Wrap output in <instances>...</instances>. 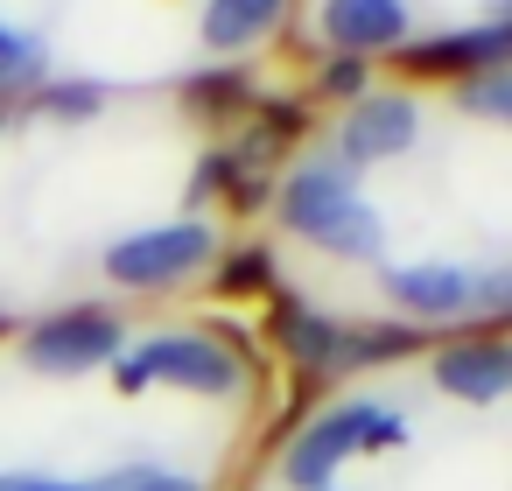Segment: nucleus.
I'll list each match as a JSON object with an SVG mask.
<instances>
[{
	"mask_svg": "<svg viewBox=\"0 0 512 491\" xmlns=\"http://www.w3.org/2000/svg\"><path fill=\"white\" fill-rule=\"evenodd\" d=\"M0 491H92V484H64V477H43V470H0Z\"/></svg>",
	"mask_w": 512,
	"mask_h": 491,
	"instance_id": "19",
	"label": "nucleus"
},
{
	"mask_svg": "<svg viewBox=\"0 0 512 491\" xmlns=\"http://www.w3.org/2000/svg\"><path fill=\"white\" fill-rule=\"evenodd\" d=\"M288 15V0H204V50H253L260 36H274Z\"/></svg>",
	"mask_w": 512,
	"mask_h": 491,
	"instance_id": "11",
	"label": "nucleus"
},
{
	"mask_svg": "<svg viewBox=\"0 0 512 491\" xmlns=\"http://www.w3.org/2000/svg\"><path fill=\"white\" fill-rule=\"evenodd\" d=\"M330 491H337V484H330Z\"/></svg>",
	"mask_w": 512,
	"mask_h": 491,
	"instance_id": "21",
	"label": "nucleus"
},
{
	"mask_svg": "<svg viewBox=\"0 0 512 491\" xmlns=\"http://www.w3.org/2000/svg\"><path fill=\"white\" fill-rule=\"evenodd\" d=\"M400 442H407V421H400L386 400H337L330 414H316V421L288 442L281 477H288V491H330L351 456H365V449H400Z\"/></svg>",
	"mask_w": 512,
	"mask_h": 491,
	"instance_id": "2",
	"label": "nucleus"
},
{
	"mask_svg": "<svg viewBox=\"0 0 512 491\" xmlns=\"http://www.w3.org/2000/svg\"><path fill=\"white\" fill-rule=\"evenodd\" d=\"M92 491H197V477H183V470H162V463H127V470L99 477Z\"/></svg>",
	"mask_w": 512,
	"mask_h": 491,
	"instance_id": "16",
	"label": "nucleus"
},
{
	"mask_svg": "<svg viewBox=\"0 0 512 491\" xmlns=\"http://www.w3.org/2000/svg\"><path fill=\"white\" fill-rule=\"evenodd\" d=\"M281 344L302 358V365H344V344H351V323H330L316 316L309 302H281Z\"/></svg>",
	"mask_w": 512,
	"mask_h": 491,
	"instance_id": "12",
	"label": "nucleus"
},
{
	"mask_svg": "<svg viewBox=\"0 0 512 491\" xmlns=\"http://www.w3.org/2000/svg\"><path fill=\"white\" fill-rule=\"evenodd\" d=\"M281 225L337 260H379L386 253V225L379 211L358 197V176L344 162H302L281 176V197H274Z\"/></svg>",
	"mask_w": 512,
	"mask_h": 491,
	"instance_id": "1",
	"label": "nucleus"
},
{
	"mask_svg": "<svg viewBox=\"0 0 512 491\" xmlns=\"http://www.w3.org/2000/svg\"><path fill=\"white\" fill-rule=\"evenodd\" d=\"M113 386L120 393H141V386H183V393H204V400H232L246 386L239 372V351H225L218 337L204 330H162L134 351L113 358Z\"/></svg>",
	"mask_w": 512,
	"mask_h": 491,
	"instance_id": "3",
	"label": "nucleus"
},
{
	"mask_svg": "<svg viewBox=\"0 0 512 491\" xmlns=\"http://www.w3.org/2000/svg\"><path fill=\"white\" fill-rule=\"evenodd\" d=\"M477 316H512V267H498V274H484V302H477Z\"/></svg>",
	"mask_w": 512,
	"mask_h": 491,
	"instance_id": "18",
	"label": "nucleus"
},
{
	"mask_svg": "<svg viewBox=\"0 0 512 491\" xmlns=\"http://www.w3.org/2000/svg\"><path fill=\"white\" fill-rule=\"evenodd\" d=\"M386 295L400 316L414 323H449V316H477L484 302V267H456V260H421V267H393Z\"/></svg>",
	"mask_w": 512,
	"mask_h": 491,
	"instance_id": "7",
	"label": "nucleus"
},
{
	"mask_svg": "<svg viewBox=\"0 0 512 491\" xmlns=\"http://www.w3.org/2000/svg\"><path fill=\"white\" fill-rule=\"evenodd\" d=\"M0 127H8V113H0Z\"/></svg>",
	"mask_w": 512,
	"mask_h": 491,
	"instance_id": "20",
	"label": "nucleus"
},
{
	"mask_svg": "<svg viewBox=\"0 0 512 491\" xmlns=\"http://www.w3.org/2000/svg\"><path fill=\"white\" fill-rule=\"evenodd\" d=\"M127 351V330H120V316H106V309H64V316H50V323H36L29 330V344H22V358L43 372V379H78V372H113V358Z\"/></svg>",
	"mask_w": 512,
	"mask_h": 491,
	"instance_id": "5",
	"label": "nucleus"
},
{
	"mask_svg": "<svg viewBox=\"0 0 512 491\" xmlns=\"http://www.w3.org/2000/svg\"><path fill=\"white\" fill-rule=\"evenodd\" d=\"M456 106L491 120V127H512V71H484V78H463L456 85Z\"/></svg>",
	"mask_w": 512,
	"mask_h": 491,
	"instance_id": "14",
	"label": "nucleus"
},
{
	"mask_svg": "<svg viewBox=\"0 0 512 491\" xmlns=\"http://www.w3.org/2000/svg\"><path fill=\"white\" fill-rule=\"evenodd\" d=\"M323 36L337 43V57H372V50H407L414 36V8L407 0H323Z\"/></svg>",
	"mask_w": 512,
	"mask_h": 491,
	"instance_id": "10",
	"label": "nucleus"
},
{
	"mask_svg": "<svg viewBox=\"0 0 512 491\" xmlns=\"http://www.w3.org/2000/svg\"><path fill=\"white\" fill-rule=\"evenodd\" d=\"M323 92L358 106V99H365V64H358V57H330V71H323Z\"/></svg>",
	"mask_w": 512,
	"mask_h": 491,
	"instance_id": "17",
	"label": "nucleus"
},
{
	"mask_svg": "<svg viewBox=\"0 0 512 491\" xmlns=\"http://www.w3.org/2000/svg\"><path fill=\"white\" fill-rule=\"evenodd\" d=\"M43 78H50L43 43L29 29H15V22H0V92H36Z\"/></svg>",
	"mask_w": 512,
	"mask_h": 491,
	"instance_id": "13",
	"label": "nucleus"
},
{
	"mask_svg": "<svg viewBox=\"0 0 512 491\" xmlns=\"http://www.w3.org/2000/svg\"><path fill=\"white\" fill-rule=\"evenodd\" d=\"M414 141H421V106L400 99V92H365V99L344 113V127H337V162L358 176V169H372V162L407 155Z\"/></svg>",
	"mask_w": 512,
	"mask_h": 491,
	"instance_id": "6",
	"label": "nucleus"
},
{
	"mask_svg": "<svg viewBox=\"0 0 512 491\" xmlns=\"http://www.w3.org/2000/svg\"><path fill=\"white\" fill-rule=\"evenodd\" d=\"M99 106H106V85H64V78L36 85V113H57V120H92Z\"/></svg>",
	"mask_w": 512,
	"mask_h": 491,
	"instance_id": "15",
	"label": "nucleus"
},
{
	"mask_svg": "<svg viewBox=\"0 0 512 491\" xmlns=\"http://www.w3.org/2000/svg\"><path fill=\"white\" fill-rule=\"evenodd\" d=\"M407 71H421V78H484V71H512V22H477V29H449V36L407 43Z\"/></svg>",
	"mask_w": 512,
	"mask_h": 491,
	"instance_id": "9",
	"label": "nucleus"
},
{
	"mask_svg": "<svg viewBox=\"0 0 512 491\" xmlns=\"http://www.w3.org/2000/svg\"><path fill=\"white\" fill-rule=\"evenodd\" d=\"M211 225L204 218H169V225H148V232H127L106 246V274L120 288H176L190 274L211 267Z\"/></svg>",
	"mask_w": 512,
	"mask_h": 491,
	"instance_id": "4",
	"label": "nucleus"
},
{
	"mask_svg": "<svg viewBox=\"0 0 512 491\" xmlns=\"http://www.w3.org/2000/svg\"><path fill=\"white\" fill-rule=\"evenodd\" d=\"M435 386L463 407H491L512 393V337H456L435 351Z\"/></svg>",
	"mask_w": 512,
	"mask_h": 491,
	"instance_id": "8",
	"label": "nucleus"
}]
</instances>
